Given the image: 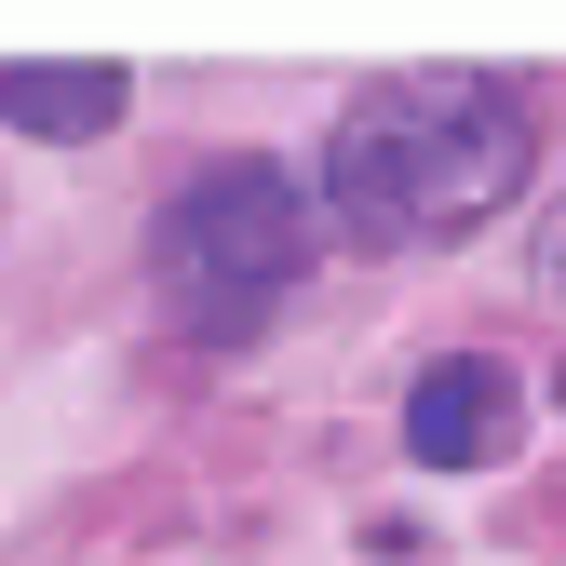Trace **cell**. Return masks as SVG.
Returning <instances> with one entry per match:
<instances>
[{"mask_svg":"<svg viewBox=\"0 0 566 566\" xmlns=\"http://www.w3.org/2000/svg\"><path fill=\"white\" fill-rule=\"evenodd\" d=\"M526 163H539V122H526L513 82H485V67H391L324 135V217L378 256H418V243L485 230L526 189Z\"/></svg>","mask_w":566,"mask_h":566,"instance_id":"cell-1","label":"cell"},{"mask_svg":"<svg viewBox=\"0 0 566 566\" xmlns=\"http://www.w3.org/2000/svg\"><path fill=\"white\" fill-rule=\"evenodd\" d=\"M311 256H324V202H311V176H283L270 149L202 163L163 202V230H149V270H163V297H176L189 337H256V311Z\"/></svg>","mask_w":566,"mask_h":566,"instance_id":"cell-2","label":"cell"},{"mask_svg":"<svg viewBox=\"0 0 566 566\" xmlns=\"http://www.w3.org/2000/svg\"><path fill=\"white\" fill-rule=\"evenodd\" d=\"M513 418H526V391H513L500 350H446V365H418V391H405V459L418 472H485L513 446Z\"/></svg>","mask_w":566,"mask_h":566,"instance_id":"cell-3","label":"cell"},{"mask_svg":"<svg viewBox=\"0 0 566 566\" xmlns=\"http://www.w3.org/2000/svg\"><path fill=\"white\" fill-rule=\"evenodd\" d=\"M0 108H14L28 135H108L122 122V67H41V54H0Z\"/></svg>","mask_w":566,"mask_h":566,"instance_id":"cell-4","label":"cell"},{"mask_svg":"<svg viewBox=\"0 0 566 566\" xmlns=\"http://www.w3.org/2000/svg\"><path fill=\"white\" fill-rule=\"evenodd\" d=\"M539 297H566V202L539 217Z\"/></svg>","mask_w":566,"mask_h":566,"instance_id":"cell-5","label":"cell"}]
</instances>
